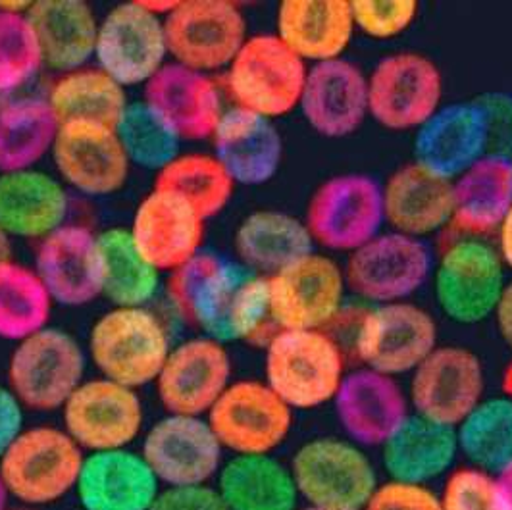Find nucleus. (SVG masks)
I'll use <instances>...</instances> for the list:
<instances>
[{
    "mask_svg": "<svg viewBox=\"0 0 512 510\" xmlns=\"http://www.w3.org/2000/svg\"><path fill=\"white\" fill-rule=\"evenodd\" d=\"M441 510H505L497 476L468 466L451 472L439 493Z\"/></svg>",
    "mask_w": 512,
    "mask_h": 510,
    "instance_id": "de8ad7c7",
    "label": "nucleus"
},
{
    "mask_svg": "<svg viewBox=\"0 0 512 510\" xmlns=\"http://www.w3.org/2000/svg\"><path fill=\"white\" fill-rule=\"evenodd\" d=\"M299 108L318 135L349 137L368 118V76L345 58L308 66Z\"/></svg>",
    "mask_w": 512,
    "mask_h": 510,
    "instance_id": "b1692460",
    "label": "nucleus"
},
{
    "mask_svg": "<svg viewBox=\"0 0 512 510\" xmlns=\"http://www.w3.org/2000/svg\"><path fill=\"white\" fill-rule=\"evenodd\" d=\"M353 33L347 0H285L278 6L276 35L307 66L343 58Z\"/></svg>",
    "mask_w": 512,
    "mask_h": 510,
    "instance_id": "2f4dec72",
    "label": "nucleus"
},
{
    "mask_svg": "<svg viewBox=\"0 0 512 510\" xmlns=\"http://www.w3.org/2000/svg\"><path fill=\"white\" fill-rule=\"evenodd\" d=\"M459 455L457 432L420 414H409L405 422L382 445V464L391 480L430 484Z\"/></svg>",
    "mask_w": 512,
    "mask_h": 510,
    "instance_id": "72a5a7b5",
    "label": "nucleus"
},
{
    "mask_svg": "<svg viewBox=\"0 0 512 510\" xmlns=\"http://www.w3.org/2000/svg\"><path fill=\"white\" fill-rule=\"evenodd\" d=\"M216 489L228 510H297L301 501L291 468L272 455H233Z\"/></svg>",
    "mask_w": 512,
    "mask_h": 510,
    "instance_id": "c9c22d12",
    "label": "nucleus"
},
{
    "mask_svg": "<svg viewBox=\"0 0 512 510\" xmlns=\"http://www.w3.org/2000/svg\"><path fill=\"white\" fill-rule=\"evenodd\" d=\"M441 97L436 62L418 52L389 54L368 76V116L389 131L420 128L441 108Z\"/></svg>",
    "mask_w": 512,
    "mask_h": 510,
    "instance_id": "f8f14e48",
    "label": "nucleus"
},
{
    "mask_svg": "<svg viewBox=\"0 0 512 510\" xmlns=\"http://www.w3.org/2000/svg\"><path fill=\"white\" fill-rule=\"evenodd\" d=\"M116 135L129 164L149 172L158 174L181 154L180 135L145 101L129 102Z\"/></svg>",
    "mask_w": 512,
    "mask_h": 510,
    "instance_id": "c03bdc74",
    "label": "nucleus"
},
{
    "mask_svg": "<svg viewBox=\"0 0 512 510\" xmlns=\"http://www.w3.org/2000/svg\"><path fill=\"white\" fill-rule=\"evenodd\" d=\"M83 459L85 451L64 428L33 426L0 459V478L10 497L37 509L76 491Z\"/></svg>",
    "mask_w": 512,
    "mask_h": 510,
    "instance_id": "20e7f679",
    "label": "nucleus"
},
{
    "mask_svg": "<svg viewBox=\"0 0 512 510\" xmlns=\"http://www.w3.org/2000/svg\"><path fill=\"white\" fill-rule=\"evenodd\" d=\"M47 101L58 124L91 122L116 129L128 108L126 89L101 68H81L52 83Z\"/></svg>",
    "mask_w": 512,
    "mask_h": 510,
    "instance_id": "4c0bfd02",
    "label": "nucleus"
},
{
    "mask_svg": "<svg viewBox=\"0 0 512 510\" xmlns=\"http://www.w3.org/2000/svg\"><path fill=\"white\" fill-rule=\"evenodd\" d=\"M160 487L141 453L116 449L85 455L76 495L83 510H149Z\"/></svg>",
    "mask_w": 512,
    "mask_h": 510,
    "instance_id": "cd10ccee",
    "label": "nucleus"
},
{
    "mask_svg": "<svg viewBox=\"0 0 512 510\" xmlns=\"http://www.w3.org/2000/svg\"><path fill=\"white\" fill-rule=\"evenodd\" d=\"M436 347V320L409 301L372 306L360 318L355 335L362 368L391 378L412 374Z\"/></svg>",
    "mask_w": 512,
    "mask_h": 510,
    "instance_id": "2eb2a0df",
    "label": "nucleus"
},
{
    "mask_svg": "<svg viewBox=\"0 0 512 510\" xmlns=\"http://www.w3.org/2000/svg\"><path fill=\"white\" fill-rule=\"evenodd\" d=\"M35 272L62 306H83L103 295L99 235L66 224L47 235L35 255Z\"/></svg>",
    "mask_w": 512,
    "mask_h": 510,
    "instance_id": "5701e85b",
    "label": "nucleus"
},
{
    "mask_svg": "<svg viewBox=\"0 0 512 510\" xmlns=\"http://www.w3.org/2000/svg\"><path fill=\"white\" fill-rule=\"evenodd\" d=\"M205 418L231 455H272L293 428V410L258 380L231 382Z\"/></svg>",
    "mask_w": 512,
    "mask_h": 510,
    "instance_id": "ddd939ff",
    "label": "nucleus"
},
{
    "mask_svg": "<svg viewBox=\"0 0 512 510\" xmlns=\"http://www.w3.org/2000/svg\"><path fill=\"white\" fill-rule=\"evenodd\" d=\"M503 393L512 399V362L507 366L503 374Z\"/></svg>",
    "mask_w": 512,
    "mask_h": 510,
    "instance_id": "13d9d810",
    "label": "nucleus"
},
{
    "mask_svg": "<svg viewBox=\"0 0 512 510\" xmlns=\"http://www.w3.org/2000/svg\"><path fill=\"white\" fill-rule=\"evenodd\" d=\"M52 305L51 293L35 268L12 258L0 262V339L18 343L47 328Z\"/></svg>",
    "mask_w": 512,
    "mask_h": 510,
    "instance_id": "a19ab883",
    "label": "nucleus"
},
{
    "mask_svg": "<svg viewBox=\"0 0 512 510\" xmlns=\"http://www.w3.org/2000/svg\"><path fill=\"white\" fill-rule=\"evenodd\" d=\"M212 143L235 185L258 187L280 172L283 139L274 120L233 106L220 118Z\"/></svg>",
    "mask_w": 512,
    "mask_h": 510,
    "instance_id": "c85d7f7f",
    "label": "nucleus"
},
{
    "mask_svg": "<svg viewBox=\"0 0 512 510\" xmlns=\"http://www.w3.org/2000/svg\"><path fill=\"white\" fill-rule=\"evenodd\" d=\"M333 405L339 426L360 447H382L410 414L409 395L397 378L370 368L345 374Z\"/></svg>",
    "mask_w": 512,
    "mask_h": 510,
    "instance_id": "393cba45",
    "label": "nucleus"
},
{
    "mask_svg": "<svg viewBox=\"0 0 512 510\" xmlns=\"http://www.w3.org/2000/svg\"><path fill=\"white\" fill-rule=\"evenodd\" d=\"M511 208V158L486 154L453 179V224L466 237L497 231Z\"/></svg>",
    "mask_w": 512,
    "mask_h": 510,
    "instance_id": "f704fd0d",
    "label": "nucleus"
},
{
    "mask_svg": "<svg viewBox=\"0 0 512 510\" xmlns=\"http://www.w3.org/2000/svg\"><path fill=\"white\" fill-rule=\"evenodd\" d=\"M8 499H10V495H8L6 487H4V482H2V478H0V510L8 509Z\"/></svg>",
    "mask_w": 512,
    "mask_h": 510,
    "instance_id": "bf43d9fd",
    "label": "nucleus"
},
{
    "mask_svg": "<svg viewBox=\"0 0 512 510\" xmlns=\"http://www.w3.org/2000/svg\"><path fill=\"white\" fill-rule=\"evenodd\" d=\"M343 378V351L324 330H276L268 337L264 382L291 410L324 407Z\"/></svg>",
    "mask_w": 512,
    "mask_h": 510,
    "instance_id": "f03ea898",
    "label": "nucleus"
},
{
    "mask_svg": "<svg viewBox=\"0 0 512 510\" xmlns=\"http://www.w3.org/2000/svg\"><path fill=\"white\" fill-rule=\"evenodd\" d=\"M497 253L501 256L505 268L512 270V208L501 226L497 228Z\"/></svg>",
    "mask_w": 512,
    "mask_h": 510,
    "instance_id": "5fc2aeb1",
    "label": "nucleus"
},
{
    "mask_svg": "<svg viewBox=\"0 0 512 510\" xmlns=\"http://www.w3.org/2000/svg\"><path fill=\"white\" fill-rule=\"evenodd\" d=\"M6 510H37L33 509V507H26V505H20V507H8Z\"/></svg>",
    "mask_w": 512,
    "mask_h": 510,
    "instance_id": "052dcab7",
    "label": "nucleus"
},
{
    "mask_svg": "<svg viewBox=\"0 0 512 510\" xmlns=\"http://www.w3.org/2000/svg\"><path fill=\"white\" fill-rule=\"evenodd\" d=\"M205 220L181 195L153 187L137 206L129 235L158 272H176L203 251Z\"/></svg>",
    "mask_w": 512,
    "mask_h": 510,
    "instance_id": "412c9836",
    "label": "nucleus"
},
{
    "mask_svg": "<svg viewBox=\"0 0 512 510\" xmlns=\"http://www.w3.org/2000/svg\"><path fill=\"white\" fill-rule=\"evenodd\" d=\"M24 405L10 391L8 385H0V459L22 434L24 428Z\"/></svg>",
    "mask_w": 512,
    "mask_h": 510,
    "instance_id": "603ef678",
    "label": "nucleus"
},
{
    "mask_svg": "<svg viewBox=\"0 0 512 510\" xmlns=\"http://www.w3.org/2000/svg\"><path fill=\"white\" fill-rule=\"evenodd\" d=\"M143 101L168 122L181 141L212 137L226 112L216 81L176 62H168L145 85Z\"/></svg>",
    "mask_w": 512,
    "mask_h": 510,
    "instance_id": "a878e982",
    "label": "nucleus"
},
{
    "mask_svg": "<svg viewBox=\"0 0 512 510\" xmlns=\"http://www.w3.org/2000/svg\"><path fill=\"white\" fill-rule=\"evenodd\" d=\"M434 272V256L424 239L397 231L378 233L349 255L343 270L351 293L372 305L401 303Z\"/></svg>",
    "mask_w": 512,
    "mask_h": 510,
    "instance_id": "1a4fd4ad",
    "label": "nucleus"
},
{
    "mask_svg": "<svg viewBox=\"0 0 512 510\" xmlns=\"http://www.w3.org/2000/svg\"><path fill=\"white\" fill-rule=\"evenodd\" d=\"M60 124L47 99L26 97L0 108V174L35 168L52 153Z\"/></svg>",
    "mask_w": 512,
    "mask_h": 510,
    "instance_id": "58836bf2",
    "label": "nucleus"
},
{
    "mask_svg": "<svg viewBox=\"0 0 512 510\" xmlns=\"http://www.w3.org/2000/svg\"><path fill=\"white\" fill-rule=\"evenodd\" d=\"M103 260V295L114 306H147L154 299L160 272L139 253L129 230L99 233Z\"/></svg>",
    "mask_w": 512,
    "mask_h": 510,
    "instance_id": "ea45409f",
    "label": "nucleus"
},
{
    "mask_svg": "<svg viewBox=\"0 0 512 510\" xmlns=\"http://www.w3.org/2000/svg\"><path fill=\"white\" fill-rule=\"evenodd\" d=\"M164 20L143 2L114 6L99 24L95 58L124 89L147 85L168 62Z\"/></svg>",
    "mask_w": 512,
    "mask_h": 510,
    "instance_id": "dca6fc26",
    "label": "nucleus"
},
{
    "mask_svg": "<svg viewBox=\"0 0 512 510\" xmlns=\"http://www.w3.org/2000/svg\"><path fill=\"white\" fill-rule=\"evenodd\" d=\"M168 56L195 72L228 70L247 41V20L228 0L178 2L164 18Z\"/></svg>",
    "mask_w": 512,
    "mask_h": 510,
    "instance_id": "9b49d317",
    "label": "nucleus"
},
{
    "mask_svg": "<svg viewBox=\"0 0 512 510\" xmlns=\"http://www.w3.org/2000/svg\"><path fill=\"white\" fill-rule=\"evenodd\" d=\"M299 497L322 510H364L378 482L376 468L351 439H310L291 459Z\"/></svg>",
    "mask_w": 512,
    "mask_h": 510,
    "instance_id": "423d86ee",
    "label": "nucleus"
},
{
    "mask_svg": "<svg viewBox=\"0 0 512 510\" xmlns=\"http://www.w3.org/2000/svg\"><path fill=\"white\" fill-rule=\"evenodd\" d=\"M305 224L314 245L333 253H355L382 233V185L364 174L326 179L308 201Z\"/></svg>",
    "mask_w": 512,
    "mask_h": 510,
    "instance_id": "6e6552de",
    "label": "nucleus"
},
{
    "mask_svg": "<svg viewBox=\"0 0 512 510\" xmlns=\"http://www.w3.org/2000/svg\"><path fill=\"white\" fill-rule=\"evenodd\" d=\"M493 318H495L497 332L501 335V339L512 351V281L505 283L499 303L495 306Z\"/></svg>",
    "mask_w": 512,
    "mask_h": 510,
    "instance_id": "864d4df0",
    "label": "nucleus"
},
{
    "mask_svg": "<svg viewBox=\"0 0 512 510\" xmlns=\"http://www.w3.org/2000/svg\"><path fill=\"white\" fill-rule=\"evenodd\" d=\"M172 343L147 306H114L89 333V357L106 380L141 389L156 382Z\"/></svg>",
    "mask_w": 512,
    "mask_h": 510,
    "instance_id": "7ed1b4c3",
    "label": "nucleus"
},
{
    "mask_svg": "<svg viewBox=\"0 0 512 510\" xmlns=\"http://www.w3.org/2000/svg\"><path fill=\"white\" fill-rule=\"evenodd\" d=\"M382 193L391 231L424 239L453 222V181L418 162L395 170Z\"/></svg>",
    "mask_w": 512,
    "mask_h": 510,
    "instance_id": "c756f323",
    "label": "nucleus"
},
{
    "mask_svg": "<svg viewBox=\"0 0 512 510\" xmlns=\"http://www.w3.org/2000/svg\"><path fill=\"white\" fill-rule=\"evenodd\" d=\"M154 187L170 189L191 204L203 220L218 216L235 193V181L214 154H180L154 178Z\"/></svg>",
    "mask_w": 512,
    "mask_h": 510,
    "instance_id": "37998d69",
    "label": "nucleus"
},
{
    "mask_svg": "<svg viewBox=\"0 0 512 510\" xmlns=\"http://www.w3.org/2000/svg\"><path fill=\"white\" fill-rule=\"evenodd\" d=\"M308 66L276 33L247 37L228 66V91L237 108L268 120L299 108Z\"/></svg>",
    "mask_w": 512,
    "mask_h": 510,
    "instance_id": "39448f33",
    "label": "nucleus"
},
{
    "mask_svg": "<svg viewBox=\"0 0 512 510\" xmlns=\"http://www.w3.org/2000/svg\"><path fill=\"white\" fill-rule=\"evenodd\" d=\"M139 453L162 487L210 484L224 464L205 416L166 414L145 434Z\"/></svg>",
    "mask_w": 512,
    "mask_h": 510,
    "instance_id": "6ab92c4d",
    "label": "nucleus"
},
{
    "mask_svg": "<svg viewBox=\"0 0 512 510\" xmlns=\"http://www.w3.org/2000/svg\"><path fill=\"white\" fill-rule=\"evenodd\" d=\"M27 20L35 31L43 66L68 74L85 68L95 58L99 20L83 0H39L31 2Z\"/></svg>",
    "mask_w": 512,
    "mask_h": 510,
    "instance_id": "473e14b6",
    "label": "nucleus"
},
{
    "mask_svg": "<svg viewBox=\"0 0 512 510\" xmlns=\"http://www.w3.org/2000/svg\"><path fill=\"white\" fill-rule=\"evenodd\" d=\"M26 14L0 10V93L22 89L43 66L41 49Z\"/></svg>",
    "mask_w": 512,
    "mask_h": 510,
    "instance_id": "a18cd8bd",
    "label": "nucleus"
},
{
    "mask_svg": "<svg viewBox=\"0 0 512 510\" xmlns=\"http://www.w3.org/2000/svg\"><path fill=\"white\" fill-rule=\"evenodd\" d=\"M231 357L224 343L197 335L172 345L156 395L166 414L206 416L231 383Z\"/></svg>",
    "mask_w": 512,
    "mask_h": 510,
    "instance_id": "aec40b11",
    "label": "nucleus"
},
{
    "mask_svg": "<svg viewBox=\"0 0 512 510\" xmlns=\"http://www.w3.org/2000/svg\"><path fill=\"white\" fill-rule=\"evenodd\" d=\"M143 422L137 391L106 378L85 380L62 407V428L85 453L129 449Z\"/></svg>",
    "mask_w": 512,
    "mask_h": 510,
    "instance_id": "f3484780",
    "label": "nucleus"
},
{
    "mask_svg": "<svg viewBox=\"0 0 512 510\" xmlns=\"http://www.w3.org/2000/svg\"><path fill=\"white\" fill-rule=\"evenodd\" d=\"M420 4L416 0H353L351 14L362 35L389 41L401 37L416 22Z\"/></svg>",
    "mask_w": 512,
    "mask_h": 510,
    "instance_id": "49530a36",
    "label": "nucleus"
},
{
    "mask_svg": "<svg viewBox=\"0 0 512 510\" xmlns=\"http://www.w3.org/2000/svg\"><path fill=\"white\" fill-rule=\"evenodd\" d=\"M168 291L187 324L224 345L255 341L274 326L268 278L228 256L201 251L172 272Z\"/></svg>",
    "mask_w": 512,
    "mask_h": 510,
    "instance_id": "f257e3e1",
    "label": "nucleus"
},
{
    "mask_svg": "<svg viewBox=\"0 0 512 510\" xmlns=\"http://www.w3.org/2000/svg\"><path fill=\"white\" fill-rule=\"evenodd\" d=\"M505 264L480 237H462L437 260L434 291L443 314L464 326L493 316L505 287Z\"/></svg>",
    "mask_w": 512,
    "mask_h": 510,
    "instance_id": "9d476101",
    "label": "nucleus"
},
{
    "mask_svg": "<svg viewBox=\"0 0 512 510\" xmlns=\"http://www.w3.org/2000/svg\"><path fill=\"white\" fill-rule=\"evenodd\" d=\"M149 510H228L216 485L160 487Z\"/></svg>",
    "mask_w": 512,
    "mask_h": 510,
    "instance_id": "3c124183",
    "label": "nucleus"
},
{
    "mask_svg": "<svg viewBox=\"0 0 512 510\" xmlns=\"http://www.w3.org/2000/svg\"><path fill=\"white\" fill-rule=\"evenodd\" d=\"M414 414L457 428L484 401L486 374L476 353L464 347H436L410 374Z\"/></svg>",
    "mask_w": 512,
    "mask_h": 510,
    "instance_id": "a211bd4d",
    "label": "nucleus"
},
{
    "mask_svg": "<svg viewBox=\"0 0 512 510\" xmlns=\"http://www.w3.org/2000/svg\"><path fill=\"white\" fill-rule=\"evenodd\" d=\"M497 484H499V491H501L503 509L512 510V464L509 468H505L501 474H497Z\"/></svg>",
    "mask_w": 512,
    "mask_h": 510,
    "instance_id": "6e6d98bb",
    "label": "nucleus"
},
{
    "mask_svg": "<svg viewBox=\"0 0 512 510\" xmlns=\"http://www.w3.org/2000/svg\"><path fill=\"white\" fill-rule=\"evenodd\" d=\"M486 154V120L476 101L441 104L436 114L416 129L414 162L451 181Z\"/></svg>",
    "mask_w": 512,
    "mask_h": 510,
    "instance_id": "bb28decb",
    "label": "nucleus"
},
{
    "mask_svg": "<svg viewBox=\"0 0 512 510\" xmlns=\"http://www.w3.org/2000/svg\"><path fill=\"white\" fill-rule=\"evenodd\" d=\"M459 453L474 468L497 476L512 464V399H484L455 428Z\"/></svg>",
    "mask_w": 512,
    "mask_h": 510,
    "instance_id": "79ce46f5",
    "label": "nucleus"
},
{
    "mask_svg": "<svg viewBox=\"0 0 512 510\" xmlns=\"http://www.w3.org/2000/svg\"><path fill=\"white\" fill-rule=\"evenodd\" d=\"M12 258V239L0 230V262H6Z\"/></svg>",
    "mask_w": 512,
    "mask_h": 510,
    "instance_id": "4d7b16f0",
    "label": "nucleus"
},
{
    "mask_svg": "<svg viewBox=\"0 0 512 510\" xmlns=\"http://www.w3.org/2000/svg\"><path fill=\"white\" fill-rule=\"evenodd\" d=\"M297 510H322V509H316V507H303V509H297Z\"/></svg>",
    "mask_w": 512,
    "mask_h": 510,
    "instance_id": "680f3d73",
    "label": "nucleus"
},
{
    "mask_svg": "<svg viewBox=\"0 0 512 510\" xmlns=\"http://www.w3.org/2000/svg\"><path fill=\"white\" fill-rule=\"evenodd\" d=\"M85 351L74 335L43 328L18 341L8 360V387L29 410H62L85 382Z\"/></svg>",
    "mask_w": 512,
    "mask_h": 510,
    "instance_id": "0eeeda50",
    "label": "nucleus"
},
{
    "mask_svg": "<svg viewBox=\"0 0 512 510\" xmlns=\"http://www.w3.org/2000/svg\"><path fill=\"white\" fill-rule=\"evenodd\" d=\"M54 166L70 187L89 197H106L124 189L129 160L116 129L70 122L58 129L52 147Z\"/></svg>",
    "mask_w": 512,
    "mask_h": 510,
    "instance_id": "4be33fe9",
    "label": "nucleus"
},
{
    "mask_svg": "<svg viewBox=\"0 0 512 510\" xmlns=\"http://www.w3.org/2000/svg\"><path fill=\"white\" fill-rule=\"evenodd\" d=\"M237 260L256 274L272 276L295 260L314 253L305 220L280 210H256L235 231Z\"/></svg>",
    "mask_w": 512,
    "mask_h": 510,
    "instance_id": "e433bc0d",
    "label": "nucleus"
},
{
    "mask_svg": "<svg viewBox=\"0 0 512 510\" xmlns=\"http://www.w3.org/2000/svg\"><path fill=\"white\" fill-rule=\"evenodd\" d=\"M364 510H441V503L426 484L389 480L376 487Z\"/></svg>",
    "mask_w": 512,
    "mask_h": 510,
    "instance_id": "8fccbe9b",
    "label": "nucleus"
},
{
    "mask_svg": "<svg viewBox=\"0 0 512 510\" xmlns=\"http://www.w3.org/2000/svg\"><path fill=\"white\" fill-rule=\"evenodd\" d=\"M474 101L486 120L487 153L512 160V93H484Z\"/></svg>",
    "mask_w": 512,
    "mask_h": 510,
    "instance_id": "09e8293b",
    "label": "nucleus"
},
{
    "mask_svg": "<svg viewBox=\"0 0 512 510\" xmlns=\"http://www.w3.org/2000/svg\"><path fill=\"white\" fill-rule=\"evenodd\" d=\"M70 199L60 179L29 168L0 174V230L10 239H45L66 226Z\"/></svg>",
    "mask_w": 512,
    "mask_h": 510,
    "instance_id": "7c9ffc66",
    "label": "nucleus"
},
{
    "mask_svg": "<svg viewBox=\"0 0 512 510\" xmlns=\"http://www.w3.org/2000/svg\"><path fill=\"white\" fill-rule=\"evenodd\" d=\"M266 278L276 330H324L345 303V274L330 256L310 253Z\"/></svg>",
    "mask_w": 512,
    "mask_h": 510,
    "instance_id": "4468645a",
    "label": "nucleus"
}]
</instances>
